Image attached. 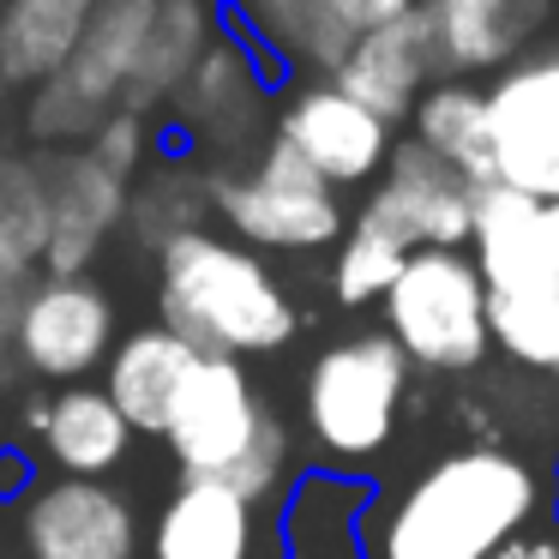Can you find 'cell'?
I'll return each mask as SVG.
<instances>
[{"instance_id": "6da1fadb", "label": "cell", "mask_w": 559, "mask_h": 559, "mask_svg": "<svg viewBox=\"0 0 559 559\" xmlns=\"http://www.w3.org/2000/svg\"><path fill=\"white\" fill-rule=\"evenodd\" d=\"M542 469L511 445H457L433 457L373 523L367 559H493L542 523Z\"/></svg>"}, {"instance_id": "7a4b0ae2", "label": "cell", "mask_w": 559, "mask_h": 559, "mask_svg": "<svg viewBox=\"0 0 559 559\" xmlns=\"http://www.w3.org/2000/svg\"><path fill=\"white\" fill-rule=\"evenodd\" d=\"M157 325L199 355H277L301 331L289 289L259 253L211 229H187L157 247Z\"/></svg>"}, {"instance_id": "3957f363", "label": "cell", "mask_w": 559, "mask_h": 559, "mask_svg": "<svg viewBox=\"0 0 559 559\" xmlns=\"http://www.w3.org/2000/svg\"><path fill=\"white\" fill-rule=\"evenodd\" d=\"M163 439H169L187 481H223L247 506L271 499L289 475V433L265 403V391L253 385V373L229 355L193 361V373L181 379L169 403Z\"/></svg>"}, {"instance_id": "277c9868", "label": "cell", "mask_w": 559, "mask_h": 559, "mask_svg": "<svg viewBox=\"0 0 559 559\" xmlns=\"http://www.w3.org/2000/svg\"><path fill=\"white\" fill-rule=\"evenodd\" d=\"M403 403H409V361L385 331H355L313 355L301 385V421L319 457L373 463L397 439Z\"/></svg>"}, {"instance_id": "5b68a950", "label": "cell", "mask_w": 559, "mask_h": 559, "mask_svg": "<svg viewBox=\"0 0 559 559\" xmlns=\"http://www.w3.org/2000/svg\"><path fill=\"white\" fill-rule=\"evenodd\" d=\"M211 211L247 253H325L349 229L343 199L283 139H265L253 169L211 175Z\"/></svg>"}, {"instance_id": "8992f818", "label": "cell", "mask_w": 559, "mask_h": 559, "mask_svg": "<svg viewBox=\"0 0 559 559\" xmlns=\"http://www.w3.org/2000/svg\"><path fill=\"white\" fill-rule=\"evenodd\" d=\"M151 19H157V0H97L73 61L31 91L25 133L43 139L49 151H85V139L103 127V115L121 109Z\"/></svg>"}, {"instance_id": "52a82bcc", "label": "cell", "mask_w": 559, "mask_h": 559, "mask_svg": "<svg viewBox=\"0 0 559 559\" xmlns=\"http://www.w3.org/2000/svg\"><path fill=\"white\" fill-rule=\"evenodd\" d=\"M385 337L409 367L427 373H475L493 355L487 337V289L469 253H409L385 289Z\"/></svg>"}, {"instance_id": "ba28073f", "label": "cell", "mask_w": 559, "mask_h": 559, "mask_svg": "<svg viewBox=\"0 0 559 559\" xmlns=\"http://www.w3.org/2000/svg\"><path fill=\"white\" fill-rule=\"evenodd\" d=\"M487 139H493L499 187L554 205L559 199V55H535L493 79L487 91Z\"/></svg>"}, {"instance_id": "9c48e42d", "label": "cell", "mask_w": 559, "mask_h": 559, "mask_svg": "<svg viewBox=\"0 0 559 559\" xmlns=\"http://www.w3.org/2000/svg\"><path fill=\"white\" fill-rule=\"evenodd\" d=\"M115 349V295L91 277H37L13 331V355L31 379L85 385Z\"/></svg>"}, {"instance_id": "30bf717a", "label": "cell", "mask_w": 559, "mask_h": 559, "mask_svg": "<svg viewBox=\"0 0 559 559\" xmlns=\"http://www.w3.org/2000/svg\"><path fill=\"white\" fill-rule=\"evenodd\" d=\"M361 217L385 223L409 253H463L475 223V187L403 139V145H391Z\"/></svg>"}, {"instance_id": "8fae6325", "label": "cell", "mask_w": 559, "mask_h": 559, "mask_svg": "<svg viewBox=\"0 0 559 559\" xmlns=\"http://www.w3.org/2000/svg\"><path fill=\"white\" fill-rule=\"evenodd\" d=\"M19 535H25L31 559H133L139 554V511L109 481L55 475V481L25 487Z\"/></svg>"}, {"instance_id": "7c38bea8", "label": "cell", "mask_w": 559, "mask_h": 559, "mask_svg": "<svg viewBox=\"0 0 559 559\" xmlns=\"http://www.w3.org/2000/svg\"><path fill=\"white\" fill-rule=\"evenodd\" d=\"M271 139H283L331 193H343V187H373L379 169H385V157H391V145H397L391 127L373 121L361 103H349L331 79L295 91L277 109Z\"/></svg>"}, {"instance_id": "4fadbf2b", "label": "cell", "mask_w": 559, "mask_h": 559, "mask_svg": "<svg viewBox=\"0 0 559 559\" xmlns=\"http://www.w3.org/2000/svg\"><path fill=\"white\" fill-rule=\"evenodd\" d=\"M49 187V247L43 277H85L97 253L127 229V181H115L91 151H49L37 163Z\"/></svg>"}, {"instance_id": "5bb4252c", "label": "cell", "mask_w": 559, "mask_h": 559, "mask_svg": "<svg viewBox=\"0 0 559 559\" xmlns=\"http://www.w3.org/2000/svg\"><path fill=\"white\" fill-rule=\"evenodd\" d=\"M469 259L487 301H542L559 295V259L547 247L542 205L511 187H481L469 223Z\"/></svg>"}, {"instance_id": "9a60e30c", "label": "cell", "mask_w": 559, "mask_h": 559, "mask_svg": "<svg viewBox=\"0 0 559 559\" xmlns=\"http://www.w3.org/2000/svg\"><path fill=\"white\" fill-rule=\"evenodd\" d=\"M433 73H439V43H433V13H427V0H421L415 13L355 37V49L343 55L331 85L349 103H361L373 121L391 127V121H409V109L433 85Z\"/></svg>"}, {"instance_id": "2e32d148", "label": "cell", "mask_w": 559, "mask_h": 559, "mask_svg": "<svg viewBox=\"0 0 559 559\" xmlns=\"http://www.w3.org/2000/svg\"><path fill=\"white\" fill-rule=\"evenodd\" d=\"M169 115H175V127H181L187 139H199L205 151H235L259 127V115H265V79H259L253 55L217 31V43L199 55L187 85L175 91Z\"/></svg>"}, {"instance_id": "e0dca14e", "label": "cell", "mask_w": 559, "mask_h": 559, "mask_svg": "<svg viewBox=\"0 0 559 559\" xmlns=\"http://www.w3.org/2000/svg\"><path fill=\"white\" fill-rule=\"evenodd\" d=\"M25 421L37 451L73 481H109L133 451V427L103 397V385H61L55 397H31Z\"/></svg>"}, {"instance_id": "ac0fdd59", "label": "cell", "mask_w": 559, "mask_h": 559, "mask_svg": "<svg viewBox=\"0 0 559 559\" xmlns=\"http://www.w3.org/2000/svg\"><path fill=\"white\" fill-rule=\"evenodd\" d=\"M265 530L259 506H247L223 481H187L163 499L151 523V559H259Z\"/></svg>"}, {"instance_id": "d6986e66", "label": "cell", "mask_w": 559, "mask_h": 559, "mask_svg": "<svg viewBox=\"0 0 559 559\" xmlns=\"http://www.w3.org/2000/svg\"><path fill=\"white\" fill-rule=\"evenodd\" d=\"M199 349H187L175 331L163 325H139L127 337H115L109 361H103V397L121 409V421L133 433H163L169 403L181 391V379L193 373Z\"/></svg>"}, {"instance_id": "ffe728a7", "label": "cell", "mask_w": 559, "mask_h": 559, "mask_svg": "<svg viewBox=\"0 0 559 559\" xmlns=\"http://www.w3.org/2000/svg\"><path fill=\"white\" fill-rule=\"evenodd\" d=\"M427 13H433L439 67L463 79L518 61L523 43L554 13V0H427Z\"/></svg>"}, {"instance_id": "44dd1931", "label": "cell", "mask_w": 559, "mask_h": 559, "mask_svg": "<svg viewBox=\"0 0 559 559\" xmlns=\"http://www.w3.org/2000/svg\"><path fill=\"white\" fill-rule=\"evenodd\" d=\"M217 43V0H157L145 43H139L133 79H127L121 109L133 115H157L175 103V91L187 85V73L199 67V55Z\"/></svg>"}, {"instance_id": "7402d4cb", "label": "cell", "mask_w": 559, "mask_h": 559, "mask_svg": "<svg viewBox=\"0 0 559 559\" xmlns=\"http://www.w3.org/2000/svg\"><path fill=\"white\" fill-rule=\"evenodd\" d=\"M409 145H421L451 175H463L475 193L499 187L493 139H487V91L469 85V79H433L421 91V103L409 109Z\"/></svg>"}, {"instance_id": "603a6c76", "label": "cell", "mask_w": 559, "mask_h": 559, "mask_svg": "<svg viewBox=\"0 0 559 559\" xmlns=\"http://www.w3.org/2000/svg\"><path fill=\"white\" fill-rule=\"evenodd\" d=\"M97 0H0V85L37 91L73 61Z\"/></svg>"}, {"instance_id": "cb8c5ba5", "label": "cell", "mask_w": 559, "mask_h": 559, "mask_svg": "<svg viewBox=\"0 0 559 559\" xmlns=\"http://www.w3.org/2000/svg\"><path fill=\"white\" fill-rule=\"evenodd\" d=\"M211 211V175L193 157H157L127 187V229L151 247H169L175 235L205 229Z\"/></svg>"}, {"instance_id": "d4e9b609", "label": "cell", "mask_w": 559, "mask_h": 559, "mask_svg": "<svg viewBox=\"0 0 559 559\" xmlns=\"http://www.w3.org/2000/svg\"><path fill=\"white\" fill-rule=\"evenodd\" d=\"M247 13V31L265 43L277 61H301L319 73H337L343 55L355 49V37L343 31V19L325 0H235Z\"/></svg>"}, {"instance_id": "484cf974", "label": "cell", "mask_w": 559, "mask_h": 559, "mask_svg": "<svg viewBox=\"0 0 559 559\" xmlns=\"http://www.w3.org/2000/svg\"><path fill=\"white\" fill-rule=\"evenodd\" d=\"M49 187L31 157H0V277H43Z\"/></svg>"}, {"instance_id": "4316f807", "label": "cell", "mask_w": 559, "mask_h": 559, "mask_svg": "<svg viewBox=\"0 0 559 559\" xmlns=\"http://www.w3.org/2000/svg\"><path fill=\"white\" fill-rule=\"evenodd\" d=\"M403 265H409V247L385 223L355 211L343 241H337V259H331V295L343 307H373V301H385V289L397 283Z\"/></svg>"}, {"instance_id": "83f0119b", "label": "cell", "mask_w": 559, "mask_h": 559, "mask_svg": "<svg viewBox=\"0 0 559 559\" xmlns=\"http://www.w3.org/2000/svg\"><path fill=\"white\" fill-rule=\"evenodd\" d=\"M85 151H91V163H103V169L115 175V181L133 187L139 175H145L151 163H157V133H151L145 115L115 109V115H103V127L85 139Z\"/></svg>"}, {"instance_id": "f1b7e54d", "label": "cell", "mask_w": 559, "mask_h": 559, "mask_svg": "<svg viewBox=\"0 0 559 559\" xmlns=\"http://www.w3.org/2000/svg\"><path fill=\"white\" fill-rule=\"evenodd\" d=\"M325 7L343 19V31H349V37H367V31H379V25H391V19L415 13L421 0H325Z\"/></svg>"}, {"instance_id": "f546056e", "label": "cell", "mask_w": 559, "mask_h": 559, "mask_svg": "<svg viewBox=\"0 0 559 559\" xmlns=\"http://www.w3.org/2000/svg\"><path fill=\"white\" fill-rule=\"evenodd\" d=\"M493 559H559V530L554 523H530V530H518Z\"/></svg>"}, {"instance_id": "4dcf8cb0", "label": "cell", "mask_w": 559, "mask_h": 559, "mask_svg": "<svg viewBox=\"0 0 559 559\" xmlns=\"http://www.w3.org/2000/svg\"><path fill=\"white\" fill-rule=\"evenodd\" d=\"M37 277H0V355H13V331H19V313H25V295Z\"/></svg>"}, {"instance_id": "1f68e13d", "label": "cell", "mask_w": 559, "mask_h": 559, "mask_svg": "<svg viewBox=\"0 0 559 559\" xmlns=\"http://www.w3.org/2000/svg\"><path fill=\"white\" fill-rule=\"evenodd\" d=\"M542 223H547V247H554V259H559V199L542 205Z\"/></svg>"}, {"instance_id": "d6a6232c", "label": "cell", "mask_w": 559, "mask_h": 559, "mask_svg": "<svg viewBox=\"0 0 559 559\" xmlns=\"http://www.w3.org/2000/svg\"><path fill=\"white\" fill-rule=\"evenodd\" d=\"M554 373H559V367H554Z\"/></svg>"}]
</instances>
